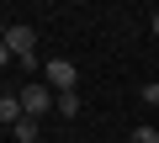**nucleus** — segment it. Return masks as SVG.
Here are the masks:
<instances>
[{
    "label": "nucleus",
    "instance_id": "7ed1b4c3",
    "mask_svg": "<svg viewBox=\"0 0 159 143\" xmlns=\"http://www.w3.org/2000/svg\"><path fill=\"white\" fill-rule=\"evenodd\" d=\"M6 48H11V58L32 64V27H6Z\"/></svg>",
    "mask_w": 159,
    "mask_h": 143
},
{
    "label": "nucleus",
    "instance_id": "0eeeda50",
    "mask_svg": "<svg viewBox=\"0 0 159 143\" xmlns=\"http://www.w3.org/2000/svg\"><path fill=\"white\" fill-rule=\"evenodd\" d=\"M138 101H143V106H159V80H148V85L138 90Z\"/></svg>",
    "mask_w": 159,
    "mask_h": 143
},
{
    "label": "nucleus",
    "instance_id": "423d86ee",
    "mask_svg": "<svg viewBox=\"0 0 159 143\" xmlns=\"http://www.w3.org/2000/svg\"><path fill=\"white\" fill-rule=\"evenodd\" d=\"M53 106H58L64 117H74V111H80V96H74V90H64V96H53Z\"/></svg>",
    "mask_w": 159,
    "mask_h": 143
},
{
    "label": "nucleus",
    "instance_id": "9d476101",
    "mask_svg": "<svg viewBox=\"0 0 159 143\" xmlns=\"http://www.w3.org/2000/svg\"><path fill=\"white\" fill-rule=\"evenodd\" d=\"M148 27H154V37H159V11H154V21H148Z\"/></svg>",
    "mask_w": 159,
    "mask_h": 143
},
{
    "label": "nucleus",
    "instance_id": "20e7f679",
    "mask_svg": "<svg viewBox=\"0 0 159 143\" xmlns=\"http://www.w3.org/2000/svg\"><path fill=\"white\" fill-rule=\"evenodd\" d=\"M0 122H21V96H0Z\"/></svg>",
    "mask_w": 159,
    "mask_h": 143
},
{
    "label": "nucleus",
    "instance_id": "6e6552de",
    "mask_svg": "<svg viewBox=\"0 0 159 143\" xmlns=\"http://www.w3.org/2000/svg\"><path fill=\"white\" fill-rule=\"evenodd\" d=\"M127 143H159V132H154V127H138V132H133Z\"/></svg>",
    "mask_w": 159,
    "mask_h": 143
},
{
    "label": "nucleus",
    "instance_id": "39448f33",
    "mask_svg": "<svg viewBox=\"0 0 159 143\" xmlns=\"http://www.w3.org/2000/svg\"><path fill=\"white\" fill-rule=\"evenodd\" d=\"M11 132H16V143H37V117H21Z\"/></svg>",
    "mask_w": 159,
    "mask_h": 143
},
{
    "label": "nucleus",
    "instance_id": "1a4fd4ad",
    "mask_svg": "<svg viewBox=\"0 0 159 143\" xmlns=\"http://www.w3.org/2000/svg\"><path fill=\"white\" fill-rule=\"evenodd\" d=\"M0 64H11V48H6V42H0Z\"/></svg>",
    "mask_w": 159,
    "mask_h": 143
},
{
    "label": "nucleus",
    "instance_id": "f257e3e1",
    "mask_svg": "<svg viewBox=\"0 0 159 143\" xmlns=\"http://www.w3.org/2000/svg\"><path fill=\"white\" fill-rule=\"evenodd\" d=\"M43 85H48L53 96L74 90V64H69V58H48V69H43Z\"/></svg>",
    "mask_w": 159,
    "mask_h": 143
},
{
    "label": "nucleus",
    "instance_id": "f03ea898",
    "mask_svg": "<svg viewBox=\"0 0 159 143\" xmlns=\"http://www.w3.org/2000/svg\"><path fill=\"white\" fill-rule=\"evenodd\" d=\"M43 111H53V90H48L43 80H32V85L21 90V117H43Z\"/></svg>",
    "mask_w": 159,
    "mask_h": 143
}]
</instances>
